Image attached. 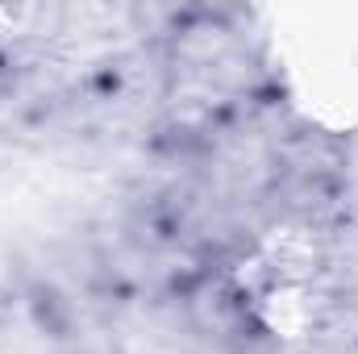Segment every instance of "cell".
<instances>
[{
	"instance_id": "obj_1",
	"label": "cell",
	"mask_w": 358,
	"mask_h": 354,
	"mask_svg": "<svg viewBox=\"0 0 358 354\" xmlns=\"http://www.w3.org/2000/svg\"><path fill=\"white\" fill-rule=\"evenodd\" d=\"M296 300L300 354H358V204H338L300 238Z\"/></svg>"
}]
</instances>
